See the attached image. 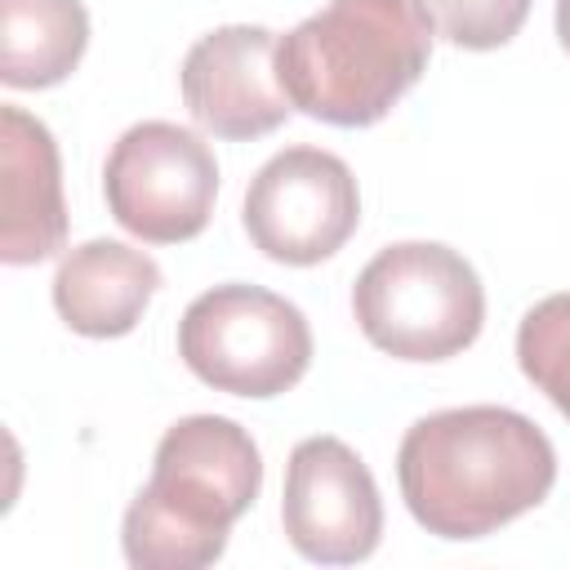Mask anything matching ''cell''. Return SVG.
Returning a JSON list of instances; mask_svg holds the SVG:
<instances>
[{"label":"cell","instance_id":"1","mask_svg":"<svg viewBox=\"0 0 570 570\" xmlns=\"http://www.w3.org/2000/svg\"><path fill=\"white\" fill-rule=\"evenodd\" d=\"M396 481L428 534L485 539L548 499L557 450L534 419L508 405H459L405 428Z\"/></svg>","mask_w":570,"mask_h":570},{"label":"cell","instance_id":"2","mask_svg":"<svg viewBox=\"0 0 570 570\" xmlns=\"http://www.w3.org/2000/svg\"><path fill=\"white\" fill-rule=\"evenodd\" d=\"M263 490L254 436L223 414L178 419L151 459L147 485L120 521L125 561L138 570H200L227 552L232 525Z\"/></svg>","mask_w":570,"mask_h":570},{"label":"cell","instance_id":"3","mask_svg":"<svg viewBox=\"0 0 570 570\" xmlns=\"http://www.w3.org/2000/svg\"><path fill=\"white\" fill-rule=\"evenodd\" d=\"M432 36L423 0H330L276 40V76L294 111L365 129L423 80Z\"/></svg>","mask_w":570,"mask_h":570},{"label":"cell","instance_id":"4","mask_svg":"<svg viewBox=\"0 0 570 570\" xmlns=\"http://www.w3.org/2000/svg\"><path fill=\"white\" fill-rule=\"evenodd\" d=\"M352 316L361 334L396 361H450L476 343L485 289L459 249L441 240H396L361 267Z\"/></svg>","mask_w":570,"mask_h":570},{"label":"cell","instance_id":"5","mask_svg":"<svg viewBox=\"0 0 570 570\" xmlns=\"http://www.w3.org/2000/svg\"><path fill=\"white\" fill-rule=\"evenodd\" d=\"M183 365L227 396L267 401L289 392L312 365L307 316L263 285H214L178 321Z\"/></svg>","mask_w":570,"mask_h":570},{"label":"cell","instance_id":"6","mask_svg":"<svg viewBox=\"0 0 570 570\" xmlns=\"http://www.w3.org/2000/svg\"><path fill=\"white\" fill-rule=\"evenodd\" d=\"M111 218L147 245H183L209 227L218 160L209 142L174 120L129 125L102 165Z\"/></svg>","mask_w":570,"mask_h":570},{"label":"cell","instance_id":"7","mask_svg":"<svg viewBox=\"0 0 570 570\" xmlns=\"http://www.w3.org/2000/svg\"><path fill=\"white\" fill-rule=\"evenodd\" d=\"M240 218L258 254L285 267H312L352 240L361 191L343 156L325 147H285L249 178Z\"/></svg>","mask_w":570,"mask_h":570},{"label":"cell","instance_id":"8","mask_svg":"<svg viewBox=\"0 0 570 570\" xmlns=\"http://www.w3.org/2000/svg\"><path fill=\"white\" fill-rule=\"evenodd\" d=\"M281 525L316 566L365 561L383 539V499L365 459L338 436H303L285 463Z\"/></svg>","mask_w":570,"mask_h":570},{"label":"cell","instance_id":"9","mask_svg":"<svg viewBox=\"0 0 570 570\" xmlns=\"http://www.w3.org/2000/svg\"><path fill=\"white\" fill-rule=\"evenodd\" d=\"M187 116L227 142H249L285 125L294 111L276 76V31L227 22L205 31L178 71Z\"/></svg>","mask_w":570,"mask_h":570},{"label":"cell","instance_id":"10","mask_svg":"<svg viewBox=\"0 0 570 570\" xmlns=\"http://www.w3.org/2000/svg\"><path fill=\"white\" fill-rule=\"evenodd\" d=\"M67 245L62 160L45 120L4 102L0 107V258L31 267Z\"/></svg>","mask_w":570,"mask_h":570},{"label":"cell","instance_id":"11","mask_svg":"<svg viewBox=\"0 0 570 570\" xmlns=\"http://www.w3.org/2000/svg\"><path fill=\"white\" fill-rule=\"evenodd\" d=\"M160 289V267L147 249L94 236L71 245L53 272V307L71 334L120 338L129 334Z\"/></svg>","mask_w":570,"mask_h":570},{"label":"cell","instance_id":"12","mask_svg":"<svg viewBox=\"0 0 570 570\" xmlns=\"http://www.w3.org/2000/svg\"><path fill=\"white\" fill-rule=\"evenodd\" d=\"M89 49L80 0H0V80L9 89L62 85Z\"/></svg>","mask_w":570,"mask_h":570},{"label":"cell","instance_id":"13","mask_svg":"<svg viewBox=\"0 0 570 570\" xmlns=\"http://www.w3.org/2000/svg\"><path fill=\"white\" fill-rule=\"evenodd\" d=\"M517 365L570 419V294H548L521 316Z\"/></svg>","mask_w":570,"mask_h":570},{"label":"cell","instance_id":"14","mask_svg":"<svg viewBox=\"0 0 570 570\" xmlns=\"http://www.w3.org/2000/svg\"><path fill=\"white\" fill-rule=\"evenodd\" d=\"M436 36L459 49H503L530 18V0H423Z\"/></svg>","mask_w":570,"mask_h":570},{"label":"cell","instance_id":"15","mask_svg":"<svg viewBox=\"0 0 570 570\" xmlns=\"http://www.w3.org/2000/svg\"><path fill=\"white\" fill-rule=\"evenodd\" d=\"M557 40L570 53V0H557Z\"/></svg>","mask_w":570,"mask_h":570}]
</instances>
